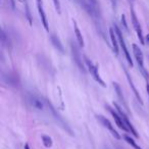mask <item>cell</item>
<instances>
[{
    "instance_id": "ba28073f",
    "label": "cell",
    "mask_w": 149,
    "mask_h": 149,
    "mask_svg": "<svg viewBox=\"0 0 149 149\" xmlns=\"http://www.w3.org/2000/svg\"><path fill=\"white\" fill-rule=\"evenodd\" d=\"M96 118H97L98 120H99V123L102 125V126L104 127V128H106L108 131L110 132V134L112 135V136L114 137L116 139H118V140H120L122 137H120V135L118 133V131L114 129V127L112 126V124L109 122V120H107V118H105V116H100V114H98V116H96Z\"/></svg>"
},
{
    "instance_id": "5b68a950",
    "label": "cell",
    "mask_w": 149,
    "mask_h": 149,
    "mask_svg": "<svg viewBox=\"0 0 149 149\" xmlns=\"http://www.w3.org/2000/svg\"><path fill=\"white\" fill-rule=\"evenodd\" d=\"M70 50H72V59H74V63L77 64V66L79 68L80 70H82L83 72H86V68L85 65H84L83 59L81 57V54H80V50L77 47L76 43H74V42H70Z\"/></svg>"
},
{
    "instance_id": "6da1fadb",
    "label": "cell",
    "mask_w": 149,
    "mask_h": 149,
    "mask_svg": "<svg viewBox=\"0 0 149 149\" xmlns=\"http://www.w3.org/2000/svg\"><path fill=\"white\" fill-rule=\"evenodd\" d=\"M133 53H134V56H135V59L137 61V64H138V68L139 70H141L142 74L144 76V78L149 81V74L147 72V70H145L144 68V55H143V52L142 50L139 48L138 45L136 44H133Z\"/></svg>"
},
{
    "instance_id": "277c9868",
    "label": "cell",
    "mask_w": 149,
    "mask_h": 149,
    "mask_svg": "<svg viewBox=\"0 0 149 149\" xmlns=\"http://www.w3.org/2000/svg\"><path fill=\"white\" fill-rule=\"evenodd\" d=\"M47 106L49 107V110H50V112L52 113V116H54V118H55V120L57 122V124L59 125L60 127H61L62 129H63L65 132H68V134L70 135V136H74V133H72V129L70 128V126L68 125V123L65 122V120H63V118H61V116H60L59 113H58L57 111L55 110V108L52 106V104L50 103L49 101H47Z\"/></svg>"
},
{
    "instance_id": "d6986e66",
    "label": "cell",
    "mask_w": 149,
    "mask_h": 149,
    "mask_svg": "<svg viewBox=\"0 0 149 149\" xmlns=\"http://www.w3.org/2000/svg\"><path fill=\"white\" fill-rule=\"evenodd\" d=\"M120 22H122V25L124 26V29L126 30L127 32H129V29H128V25H127V21H126V17L124 15H122V19H120Z\"/></svg>"
},
{
    "instance_id": "8fae6325",
    "label": "cell",
    "mask_w": 149,
    "mask_h": 149,
    "mask_svg": "<svg viewBox=\"0 0 149 149\" xmlns=\"http://www.w3.org/2000/svg\"><path fill=\"white\" fill-rule=\"evenodd\" d=\"M123 68H124V72H125V74H126V77H127V80H128V82H129V85H130L131 89H132V90H133V92H134V95L136 96L137 100H138V101L140 102V104H143L142 98H141V96H140V94H139L138 90H137V89H136V87H135L134 82H133V80H132V78H131L130 74H129L128 70H127V68H125V66H124V65H123Z\"/></svg>"
},
{
    "instance_id": "7402d4cb",
    "label": "cell",
    "mask_w": 149,
    "mask_h": 149,
    "mask_svg": "<svg viewBox=\"0 0 149 149\" xmlns=\"http://www.w3.org/2000/svg\"><path fill=\"white\" fill-rule=\"evenodd\" d=\"M11 3H13V5H15V2H13V0H10ZM17 1H19V2L22 3H26V0H17Z\"/></svg>"
},
{
    "instance_id": "603a6c76",
    "label": "cell",
    "mask_w": 149,
    "mask_h": 149,
    "mask_svg": "<svg viewBox=\"0 0 149 149\" xmlns=\"http://www.w3.org/2000/svg\"><path fill=\"white\" fill-rule=\"evenodd\" d=\"M146 91H147V94H148V96H149V84H147L146 85Z\"/></svg>"
},
{
    "instance_id": "9a60e30c",
    "label": "cell",
    "mask_w": 149,
    "mask_h": 149,
    "mask_svg": "<svg viewBox=\"0 0 149 149\" xmlns=\"http://www.w3.org/2000/svg\"><path fill=\"white\" fill-rule=\"evenodd\" d=\"M74 23V34H76V38H77V41H78V44H79L81 47L84 46V39H83V36H82V33L80 31L79 27H78L77 23L76 22H72Z\"/></svg>"
},
{
    "instance_id": "ffe728a7",
    "label": "cell",
    "mask_w": 149,
    "mask_h": 149,
    "mask_svg": "<svg viewBox=\"0 0 149 149\" xmlns=\"http://www.w3.org/2000/svg\"><path fill=\"white\" fill-rule=\"evenodd\" d=\"M53 3H54V6H55L56 10H57L58 13H60V3H59V0H53Z\"/></svg>"
},
{
    "instance_id": "4fadbf2b",
    "label": "cell",
    "mask_w": 149,
    "mask_h": 149,
    "mask_svg": "<svg viewBox=\"0 0 149 149\" xmlns=\"http://www.w3.org/2000/svg\"><path fill=\"white\" fill-rule=\"evenodd\" d=\"M50 39H51V43L53 44L54 47H55L56 49H57L58 51L60 52V53H64V48H63V45H62L61 42H60L59 38H58L56 35H51V37H50Z\"/></svg>"
},
{
    "instance_id": "52a82bcc",
    "label": "cell",
    "mask_w": 149,
    "mask_h": 149,
    "mask_svg": "<svg viewBox=\"0 0 149 149\" xmlns=\"http://www.w3.org/2000/svg\"><path fill=\"white\" fill-rule=\"evenodd\" d=\"M113 105H114V108L116 109V111H118V113H120V116H122L123 120H124V123L126 124V126L128 127V129H129V131H130V133H131V134L134 135V136L136 137V138H138V137H139L138 133H137V131L135 130V128L133 127L132 123L130 122V120H129V118H128V116L126 114V112H125L124 110L122 109V107H120V106L118 105V103H113Z\"/></svg>"
},
{
    "instance_id": "7a4b0ae2",
    "label": "cell",
    "mask_w": 149,
    "mask_h": 149,
    "mask_svg": "<svg viewBox=\"0 0 149 149\" xmlns=\"http://www.w3.org/2000/svg\"><path fill=\"white\" fill-rule=\"evenodd\" d=\"M114 31H116V36H118V44H120V49L124 52V55H125V57H126L127 61H128L129 65H130L131 68H133L134 64H133V60H132V57H131V53L129 52V49H128V47H127L126 41H125V39H124L122 31H120V29L116 25H114Z\"/></svg>"
},
{
    "instance_id": "8992f818",
    "label": "cell",
    "mask_w": 149,
    "mask_h": 149,
    "mask_svg": "<svg viewBox=\"0 0 149 149\" xmlns=\"http://www.w3.org/2000/svg\"><path fill=\"white\" fill-rule=\"evenodd\" d=\"M131 17H132L133 27H134L135 31H136V34H137V36H138L139 41H140L141 44H143V45H144V44H145V39H144V36H143L142 28H141L140 23H139L138 19H137V15H136V13H135L133 6H131Z\"/></svg>"
},
{
    "instance_id": "cb8c5ba5",
    "label": "cell",
    "mask_w": 149,
    "mask_h": 149,
    "mask_svg": "<svg viewBox=\"0 0 149 149\" xmlns=\"http://www.w3.org/2000/svg\"><path fill=\"white\" fill-rule=\"evenodd\" d=\"M129 2H130V4H131V6H133V3H134V1L135 0H128Z\"/></svg>"
},
{
    "instance_id": "5bb4252c",
    "label": "cell",
    "mask_w": 149,
    "mask_h": 149,
    "mask_svg": "<svg viewBox=\"0 0 149 149\" xmlns=\"http://www.w3.org/2000/svg\"><path fill=\"white\" fill-rule=\"evenodd\" d=\"M112 85H113V88H114V90H116V95H118V99L120 100V102L123 103V105H124L125 107L128 109V105H127V102H126V100H125L124 95H123V91H122V89H120V85H118V83H116V82H113V83H112Z\"/></svg>"
},
{
    "instance_id": "2e32d148",
    "label": "cell",
    "mask_w": 149,
    "mask_h": 149,
    "mask_svg": "<svg viewBox=\"0 0 149 149\" xmlns=\"http://www.w3.org/2000/svg\"><path fill=\"white\" fill-rule=\"evenodd\" d=\"M42 142H43V145L46 148H50V147H52V145H53L51 137L47 136V135H43V136H42Z\"/></svg>"
},
{
    "instance_id": "3957f363",
    "label": "cell",
    "mask_w": 149,
    "mask_h": 149,
    "mask_svg": "<svg viewBox=\"0 0 149 149\" xmlns=\"http://www.w3.org/2000/svg\"><path fill=\"white\" fill-rule=\"evenodd\" d=\"M84 61H85L86 65H87V68H88V70H89L90 74H92L93 79L95 80V81L97 82V83L99 84V85H101L102 87H106L105 82H104L103 80H102V78L100 77L99 72H98L97 65H95V64H94L93 62H92L91 60L89 59V58L86 57V56H84Z\"/></svg>"
},
{
    "instance_id": "30bf717a",
    "label": "cell",
    "mask_w": 149,
    "mask_h": 149,
    "mask_svg": "<svg viewBox=\"0 0 149 149\" xmlns=\"http://www.w3.org/2000/svg\"><path fill=\"white\" fill-rule=\"evenodd\" d=\"M36 3H37V9H38V13H39L41 22H42V24H43V27L45 28L46 31H49L48 21H47V17H46V13L43 8V1H42V0H36Z\"/></svg>"
},
{
    "instance_id": "7c38bea8",
    "label": "cell",
    "mask_w": 149,
    "mask_h": 149,
    "mask_svg": "<svg viewBox=\"0 0 149 149\" xmlns=\"http://www.w3.org/2000/svg\"><path fill=\"white\" fill-rule=\"evenodd\" d=\"M109 36H110V41H111V45H112V50H113L114 53L118 55V36L116 33L114 31V29L110 28L109 29Z\"/></svg>"
},
{
    "instance_id": "d4e9b609",
    "label": "cell",
    "mask_w": 149,
    "mask_h": 149,
    "mask_svg": "<svg viewBox=\"0 0 149 149\" xmlns=\"http://www.w3.org/2000/svg\"><path fill=\"white\" fill-rule=\"evenodd\" d=\"M24 149H30V146H29V144H28V143L25 145V147H24Z\"/></svg>"
},
{
    "instance_id": "e0dca14e",
    "label": "cell",
    "mask_w": 149,
    "mask_h": 149,
    "mask_svg": "<svg viewBox=\"0 0 149 149\" xmlns=\"http://www.w3.org/2000/svg\"><path fill=\"white\" fill-rule=\"evenodd\" d=\"M124 139L126 140V142L128 143L129 145H131V146H132L134 149H142L140 146H139L138 144H137L136 142H135L134 139H132L130 136H127V135H125V136H124Z\"/></svg>"
},
{
    "instance_id": "ac0fdd59",
    "label": "cell",
    "mask_w": 149,
    "mask_h": 149,
    "mask_svg": "<svg viewBox=\"0 0 149 149\" xmlns=\"http://www.w3.org/2000/svg\"><path fill=\"white\" fill-rule=\"evenodd\" d=\"M31 101H32V104H33V106L35 108H37V109H42V108H43V102H42V100H40L39 98L32 97Z\"/></svg>"
},
{
    "instance_id": "9c48e42d",
    "label": "cell",
    "mask_w": 149,
    "mask_h": 149,
    "mask_svg": "<svg viewBox=\"0 0 149 149\" xmlns=\"http://www.w3.org/2000/svg\"><path fill=\"white\" fill-rule=\"evenodd\" d=\"M105 107L107 108V110L109 111V113L112 116V118H113L114 122H116V126L118 127L120 129H122L123 131H126V132H130L128 129V127L126 126V124L124 123V120H123L122 116H120V113H118V111H116V109H113L112 107H110L109 105H105Z\"/></svg>"
},
{
    "instance_id": "44dd1931",
    "label": "cell",
    "mask_w": 149,
    "mask_h": 149,
    "mask_svg": "<svg viewBox=\"0 0 149 149\" xmlns=\"http://www.w3.org/2000/svg\"><path fill=\"white\" fill-rule=\"evenodd\" d=\"M145 42L149 45V34H147L146 37H145Z\"/></svg>"
}]
</instances>
